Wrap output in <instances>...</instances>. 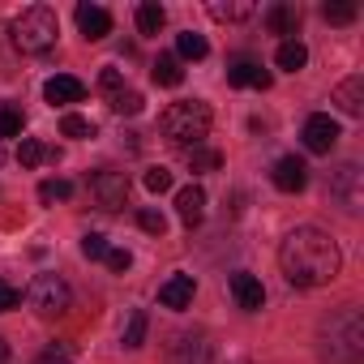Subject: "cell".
I'll return each mask as SVG.
<instances>
[{"label": "cell", "mask_w": 364, "mask_h": 364, "mask_svg": "<svg viewBox=\"0 0 364 364\" xmlns=\"http://www.w3.org/2000/svg\"><path fill=\"white\" fill-rule=\"evenodd\" d=\"M279 266H283V274H287L291 287H326V283L338 279L343 253H338V245H334L330 232L304 223V228H296V232L283 236Z\"/></svg>", "instance_id": "obj_1"}, {"label": "cell", "mask_w": 364, "mask_h": 364, "mask_svg": "<svg viewBox=\"0 0 364 364\" xmlns=\"http://www.w3.org/2000/svg\"><path fill=\"white\" fill-rule=\"evenodd\" d=\"M210 107L202 103V99H180V103H171L163 116H159V133L171 141V146H180V150H193V146H202L206 141V133H210Z\"/></svg>", "instance_id": "obj_2"}, {"label": "cell", "mask_w": 364, "mask_h": 364, "mask_svg": "<svg viewBox=\"0 0 364 364\" xmlns=\"http://www.w3.org/2000/svg\"><path fill=\"white\" fill-rule=\"evenodd\" d=\"M56 35H60V22H56V14H52L48 5L22 9V14L14 18V26H9V39H14V48H18L22 56H43V52H52V48H56Z\"/></svg>", "instance_id": "obj_3"}, {"label": "cell", "mask_w": 364, "mask_h": 364, "mask_svg": "<svg viewBox=\"0 0 364 364\" xmlns=\"http://www.w3.org/2000/svg\"><path fill=\"white\" fill-rule=\"evenodd\" d=\"M26 304L39 313V317H65L73 309V291L60 274H35L31 287H26Z\"/></svg>", "instance_id": "obj_4"}, {"label": "cell", "mask_w": 364, "mask_h": 364, "mask_svg": "<svg viewBox=\"0 0 364 364\" xmlns=\"http://www.w3.org/2000/svg\"><path fill=\"white\" fill-rule=\"evenodd\" d=\"M330 351L338 360H347V364L360 360V351H364V326H360V313L355 309H343L330 321Z\"/></svg>", "instance_id": "obj_5"}, {"label": "cell", "mask_w": 364, "mask_h": 364, "mask_svg": "<svg viewBox=\"0 0 364 364\" xmlns=\"http://www.w3.org/2000/svg\"><path fill=\"white\" fill-rule=\"evenodd\" d=\"M86 189H90V202L99 210H120L129 202V176L116 167H99V171H90Z\"/></svg>", "instance_id": "obj_6"}, {"label": "cell", "mask_w": 364, "mask_h": 364, "mask_svg": "<svg viewBox=\"0 0 364 364\" xmlns=\"http://www.w3.org/2000/svg\"><path fill=\"white\" fill-rule=\"evenodd\" d=\"M300 137H304V150L309 154H330L338 146V120L326 116V112H317V116L304 120V133Z\"/></svg>", "instance_id": "obj_7"}, {"label": "cell", "mask_w": 364, "mask_h": 364, "mask_svg": "<svg viewBox=\"0 0 364 364\" xmlns=\"http://www.w3.org/2000/svg\"><path fill=\"white\" fill-rule=\"evenodd\" d=\"M330 198L343 202V210H360V167L355 163H343L334 176H330Z\"/></svg>", "instance_id": "obj_8"}, {"label": "cell", "mask_w": 364, "mask_h": 364, "mask_svg": "<svg viewBox=\"0 0 364 364\" xmlns=\"http://www.w3.org/2000/svg\"><path fill=\"white\" fill-rule=\"evenodd\" d=\"M270 180H274V189H279V193H300V189L309 185V167H304V159H296V154H283V159L274 163Z\"/></svg>", "instance_id": "obj_9"}, {"label": "cell", "mask_w": 364, "mask_h": 364, "mask_svg": "<svg viewBox=\"0 0 364 364\" xmlns=\"http://www.w3.org/2000/svg\"><path fill=\"white\" fill-rule=\"evenodd\" d=\"M228 287H232V296H236V304H240L245 313H257V309L266 304V287H262V279L249 274V270H236V274L228 279Z\"/></svg>", "instance_id": "obj_10"}, {"label": "cell", "mask_w": 364, "mask_h": 364, "mask_svg": "<svg viewBox=\"0 0 364 364\" xmlns=\"http://www.w3.org/2000/svg\"><path fill=\"white\" fill-rule=\"evenodd\" d=\"M193 291H198L193 274H171V279L159 287V304L171 309V313H185V309L193 304Z\"/></svg>", "instance_id": "obj_11"}, {"label": "cell", "mask_w": 364, "mask_h": 364, "mask_svg": "<svg viewBox=\"0 0 364 364\" xmlns=\"http://www.w3.org/2000/svg\"><path fill=\"white\" fill-rule=\"evenodd\" d=\"M228 82L240 86V90H270V73L257 60H249V56H240V60L228 65Z\"/></svg>", "instance_id": "obj_12"}, {"label": "cell", "mask_w": 364, "mask_h": 364, "mask_svg": "<svg viewBox=\"0 0 364 364\" xmlns=\"http://www.w3.org/2000/svg\"><path fill=\"white\" fill-rule=\"evenodd\" d=\"M300 18H304L300 5H291V0H279V5L266 9V31H270V35H283V39H296Z\"/></svg>", "instance_id": "obj_13"}, {"label": "cell", "mask_w": 364, "mask_h": 364, "mask_svg": "<svg viewBox=\"0 0 364 364\" xmlns=\"http://www.w3.org/2000/svg\"><path fill=\"white\" fill-rule=\"evenodd\" d=\"M176 215H180L185 228H198L206 219V189L202 185H185V189L176 193Z\"/></svg>", "instance_id": "obj_14"}, {"label": "cell", "mask_w": 364, "mask_h": 364, "mask_svg": "<svg viewBox=\"0 0 364 364\" xmlns=\"http://www.w3.org/2000/svg\"><path fill=\"white\" fill-rule=\"evenodd\" d=\"M167 355H171V364H210V343L202 334H176Z\"/></svg>", "instance_id": "obj_15"}, {"label": "cell", "mask_w": 364, "mask_h": 364, "mask_svg": "<svg viewBox=\"0 0 364 364\" xmlns=\"http://www.w3.org/2000/svg\"><path fill=\"white\" fill-rule=\"evenodd\" d=\"M77 31L95 43V39H107L112 35V14L103 9V5H86V0H82V5H77Z\"/></svg>", "instance_id": "obj_16"}, {"label": "cell", "mask_w": 364, "mask_h": 364, "mask_svg": "<svg viewBox=\"0 0 364 364\" xmlns=\"http://www.w3.org/2000/svg\"><path fill=\"white\" fill-rule=\"evenodd\" d=\"M82 95H86V86H82L77 77H69V73H56V77H48V86H43V99H48L52 107L82 103Z\"/></svg>", "instance_id": "obj_17"}, {"label": "cell", "mask_w": 364, "mask_h": 364, "mask_svg": "<svg viewBox=\"0 0 364 364\" xmlns=\"http://www.w3.org/2000/svg\"><path fill=\"white\" fill-rule=\"evenodd\" d=\"M334 103H338L347 116H364V77L351 73L347 82H338V86H334Z\"/></svg>", "instance_id": "obj_18"}, {"label": "cell", "mask_w": 364, "mask_h": 364, "mask_svg": "<svg viewBox=\"0 0 364 364\" xmlns=\"http://www.w3.org/2000/svg\"><path fill=\"white\" fill-rule=\"evenodd\" d=\"M274 65H279L283 73H300V69L309 65V48H304L300 39H283L279 52H274Z\"/></svg>", "instance_id": "obj_19"}, {"label": "cell", "mask_w": 364, "mask_h": 364, "mask_svg": "<svg viewBox=\"0 0 364 364\" xmlns=\"http://www.w3.org/2000/svg\"><path fill=\"white\" fill-rule=\"evenodd\" d=\"M253 0H228V5H223V0H210V18L215 22H245V18H253Z\"/></svg>", "instance_id": "obj_20"}, {"label": "cell", "mask_w": 364, "mask_h": 364, "mask_svg": "<svg viewBox=\"0 0 364 364\" xmlns=\"http://www.w3.org/2000/svg\"><path fill=\"white\" fill-rule=\"evenodd\" d=\"M18 163H22V167H39V163H56V150H52V146H43L39 137H22V146H18Z\"/></svg>", "instance_id": "obj_21"}, {"label": "cell", "mask_w": 364, "mask_h": 364, "mask_svg": "<svg viewBox=\"0 0 364 364\" xmlns=\"http://www.w3.org/2000/svg\"><path fill=\"white\" fill-rule=\"evenodd\" d=\"M146 330H150V317H146L141 309H133L129 321H124V330H120V343H124L129 351H137V347L146 343Z\"/></svg>", "instance_id": "obj_22"}, {"label": "cell", "mask_w": 364, "mask_h": 364, "mask_svg": "<svg viewBox=\"0 0 364 364\" xmlns=\"http://www.w3.org/2000/svg\"><path fill=\"white\" fill-rule=\"evenodd\" d=\"M163 22H167V14H163L159 0H141V5H137V31L141 35H159Z\"/></svg>", "instance_id": "obj_23"}, {"label": "cell", "mask_w": 364, "mask_h": 364, "mask_svg": "<svg viewBox=\"0 0 364 364\" xmlns=\"http://www.w3.org/2000/svg\"><path fill=\"white\" fill-rule=\"evenodd\" d=\"M150 77H154V86H180V82H185V69H180L176 56H159L154 69H150Z\"/></svg>", "instance_id": "obj_24"}, {"label": "cell", "mask_w": 364, "mask_h": 364, "mask_svg": "<svg viewBox=\"0 0 364 364\" xmlns=\"http://www.w3.org/2000/svg\"><path fill=\"white\" fill-rule=\"evenodd\" d=\"M176 52L185 56V60H206L210 43H206V35H198V31H185V35H176Z\"/></svg>", "instance_id": "obj_25"}, {"label": "cell", "mask_w": 364, "mask_h": 364, "mask_svg": "<svg viewBox=\"0 0 364 364\" xmlns=\"http://www.w3.org/2000/svg\"><path fill=\"white\" fill-rule=\"evenodd\" d=\"M69 198H73V180L52 176V180H43V185H39V202H43V206H52V202H69Z\"/></svg>", "instance_id": "obj_26"}, {"label": "cell", "mask_w": 364, "mask_h": 364, "mask_svg": "<svg viewBox=\"0 0 364 364\" xmlns=\"http://www.w3.org/2000/svg\"><path fill=\"white\" fill-rule=\"evenodd\" d=\"M22 124H26L22 107H14V103H0V137H22Z\"/></svg>", "instance_id": "obj_27"}, {"label": "cell", "mask_w": 364, "mask_h": 364, "mask_svg": "<svg viewBox=\"0 0 364 364\" xmlns=\"http://www.w3.org/2000/svg\"><path fill=\"white\" fill-rule=\"evenodd\" d=\"M321 18L330 26H347V22H355V5L351 0H330V5H321Z\"/></svg>", "instance_id": "obj_28"}, {"label": "cell", "mask_w": 364, "mask_h": 364, "mask_svg": "<svg viewBox=\"0 0 364 364\" xmlns=\"http://www.w3.org/2000/svg\"><path fill=\"white\" fill-rule=\"evenodd\" d=\"M146 107V99L137 95V90H120V95H112V112L116 116H137Z\"/></svg>", "instance_id": "obj_29"}, {"label": "cell", "mask_w": 364, "mask_h": 364, "mask_svg": "<svg viewBox=\"0 0 364 364\" xmlns=\"http://www.w3.org/2000/svg\"><path fill=\"white\" fill-rule=\"evenodd\" d=\"M189 154V163H193V171H215V167H223V154L219 150H206V146H193V150H185Z\"/></svg>", "instance_id": "obj_30"}, {"label": "cell", "mask_w": 364, "mask_h": 364, "mask_svg": "<svg viewBox=\"0 0 364 364\" xmlns=\"http://www.w3.org/2000/svg\"><path fill=\"white\" fill-rule=\"evenodd\" d=\"M60 133H65V137H77V141H82V137H95V124H90L86 116H77V112H69V116L60 120Z\"/></svg>", "instance_id": "obj_31"}, {"label": "cell", "mask_w": 364, "mask_h": 364, "mask_svg": "<svg viewBox=\"0 0 364 364\" xmlns=\"http://www.w3.org/2000/svg\"><path fill=\"white\" fill-rule=\"evenodd\" d=\"M107 249H112V245H107V240H103L99 232L82 236V257H90V262H103V257H107Z\"/></svg>", "instance_id": "obj_32"}, {"label": "cell", "mask_w": 364, "mask_h": 364, "mask_svg": "<svg viewBox=\"0 0 364 364\" xmlns=\"http://www.w3.org/2000/svg\"><path fill=\"white\" fill-rule=\"evenodd\" d=\"M137 223H141V232H150V236H163V232H167V219H163L159 210H150V206L137 210Z\"/></svg>", "instance_id": "obj_33"}, {"label": "cell", "mask_w": 364, "mask_h": 364, "mask_svg": "<svg viewBox=\"0 0 364 364\" xmlns=\"http://www.w3.org/2000/svg\"><path fill=\"white\" fill-rule=\"evenodd\" d=\"M146 189H150V193H167V189H171V171H167V167H150V171H146Z\"/></svg>", "instance_id": "obj_34"}, {"label": "cell", "mask_w": 364, "mask_h": 364, "mask_svg": "<svg viewBox=\"0 0 364 364\" xmlns=\"http://www.w3.org/2000/svg\"><path fill=\"white\" fill-rule=\"evenodd\" d=\"M69 360H73V347H69V343H52V347L39 355V364H69Z\"/></svg>", "instance_id": "obj_35"}, {"label": "cell", "mask_w": 364, "mask_h": 364, "mask_svg": "<svg viewBox=\"0 0 364 364\" xmlns=\"http://www.w3.org/2000/svg\"><path fill=\"white\" fill-rule=\"evenodd\" d=\"M103 262H107L116 274H124V270L133 266V253H129V249H107V257H103Z\"/></svg>", "instance_id": "obj_36"}, {"label": "cell", "mask_w": 364, "mask_h": 364, "mask_svg": "<svg viewBox=\"0 0 364 364\" xmlns=\"http://www.w3.org/2000/svg\"><path fill=\"white\" fill-rule=\"evenodd\" d=\"M18 300H22V291H18L14 283H5V279H0V313H9V309H18Z\"/></svg>", "instance_id": "obj_37"}, {"label": "cell", "mask_w": 364, "mask_h": 364, "mask_svg": "<svg viewBox=\"0 0 364 364\" xmlns=\"http://www.w3.org/2000/svg\"><path fill=\"white\" fill-rule=\"evenodd\" d=\"M99 86H103L107 95H120V90H124V86H120V69H103V73H99Z\"/></svg>", "instance_id": "obj_38"}, {"label": "cell", "mask_w": 364, "mask_h": 364, "mask_svg": "<svg viewBox=\"0 0 364 364\" xmlns=\"http://www.w3.org/2000/svg\"><path fill=\"white\" fill-rule=\"evenodd\" d=\"M0 364H9V343L0 338Z\"/></svg>", "instance_id": "obj_39"}]
</instances>
